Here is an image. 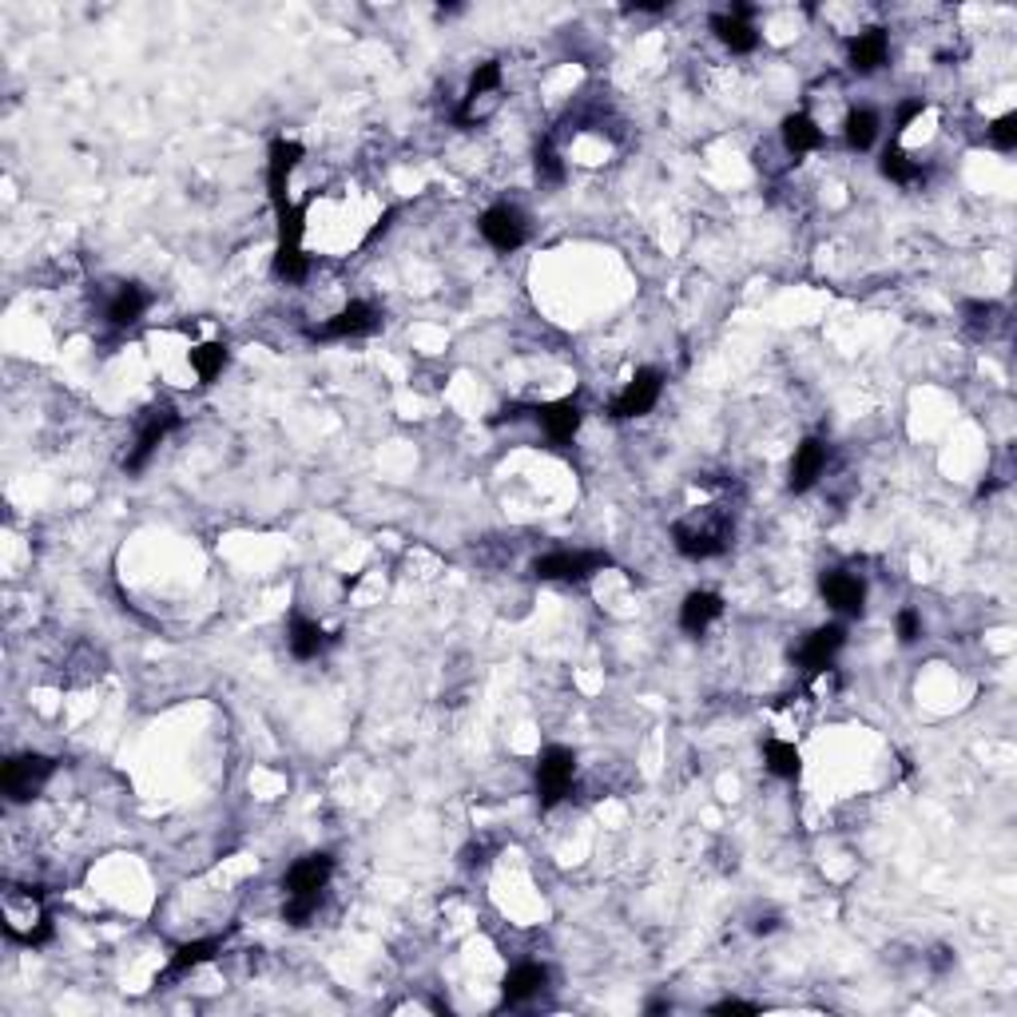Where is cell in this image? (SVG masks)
<instances>
[{
	"mask_svg": "<svg viewBox=\"0 0 1017 1017\" xmlns=\"http://www.w3.org/2000/svg\"><path fill=\"white\" fill-rule=\"evenodd\" d=\"M298 159H303V144H295V139L278 136L275 144H271V151H267V188H271V203H275V215H283V211L295 208V203L287 199V183H290V171L298 168Z\"/></svg>",
	"mask_w": 1017,
	"mask_h": 1017,
	"instance_id": "9c48e42d",
	"label": "cell"
},
{
	"mask_svg": "<svg viewBox=\"0 0 1017 1017\" xmlns=\"http://www.w3.org/2000/svg\"><path fill=\"white\" fill-rule=\"evenodd\" d=\"M720 616H723V596L720 593H688L680 604V628L688 636L708 633V624L720 621Z\"/></svg>",
	"mask_w": 1017,
	"mask_h": 1017,
	"instance_id": "d6986e66",
	"label": "cell"
},
{
	"mask_svg": "<svg viewBox=\"0 0 1017 1017\" xmlns=\"http://www.w3.org/2000/svg\"><path fill=\"white\" fill-rule=\"evenodd\" d=\"M52 775H56V760H49V755H40V751L12 755V760L0 767V791H4L12 803H24V799H32V795H40Z\"/></svg>",
	"mask_w": 1017,
	"mask_h": 1017,
	"instance_id": "277c9868",
	"label": "cell"
},
{
	"mask_svg": "<svg viewBox=\"0 0 1017 1017\" xmlns=\"http://www.w3.org/2000/svg\"><path fill=\"white\" fill-rule=\"evenodd\" d=\"M330 640H335V636L322 633V624H318V621H307V616H290L287 644H290V653H295V660H315V656L327 653Z\"/></svg>",
	"mask_w": 1017,
	"mask_h": 1017,
	"instance_id": "ffe728a7",
	"label": "cell"
},
{
	"mask_svg": "<svg viewBox=\"0 0 1017 1017\" xmlns=\"http://www.w3.org/2000/svg\"><path fill=\"white\" fill-rule=\"evenodd\" d=\"M922 112H926V99H922V96H914V99H907V104H899V116H894V128H899V131H902V128H910V124H914V119H919Z\"/></svg>",
	"mask_w": 1017,
	"mask_h": 1017,
	"instance_id": "1f68e13d",
	"label": "cell"
},
{
	"mask_svg": "<svg viewBox=\"0 0 1017 1017\" xmlns=\"http://www.w3.org/2000/svg\"><path fill=\"white\" fill-rule=\"evenodd\" d=\"M227 362H231V350L223 342H203L191 350V370H195V378L203 385L215 382V378L227 370Z\"/></svg>",
	"mask_w": 1017,
	"mask_h": 1017,
	"instance_id": "484cf974",
	"label": "cell"
},
{
	"mask_svg": "<svg viewBox=\"0 0 1017 1017\" xmlns=\"http://www.w3.org/2000/svg\"><path fill=\"white\" fill-rule=\"evenodd\" d=\"M529 414H533V422L541 425L544 434H549V442H553V445L573 442L576 430H581V422H584V410H581V402H576V398H561V402L529 405Z\"/></svg>",
	"mask_w": 1017,
	"mask_h": 1017,
	"instance_id": "30bf717a",
	"label": "cell"
},
{
	"mask_svg": "<svg viewBox=\"0 0 1017 1017\" xmlns=\"http://www.w3.org/2000/svg\"><path fill=\"white\" fill-rule=\"evenodd\" d=\"M179 425V414L171 410V405H156V410H148V417H144V425H139V437L136 445H131V454L124 457V469L128 474H139L144 465L151 462V454H156L159 445L168 442V434Z\"/></svg>",
	"mask_w": 1017,
	"mask_h": 1017,
	"instance_id": "52a82bcc",
	"label": "cell"
},
{
	"mask_svg": "<svg viewBox=\"0 0 1017 1017\" xmlns=\"http://www.w3.org/2000/svg\"><path fill=\"white\" fill-rule=\"evenodd\" d=\"M986 136L998 151H1014L1017 148V112H1006V116L994 119Z\"/></svg>",
	"mask_w": 1017,
	"mask_h": 1017,
	"instance_id": "83f0119b",
	"label": "cell"
},
{
	"mask_svg": "<svg viewBox=\"0 0 1017 1017\" xmlns=\"http://www.w3.org/2000/svg\"><path fill=\"white\" fill-rule=\"evenodd\" d=\"M144 310H148V295H144L136 283H128V287H119L116 295H112L108 322L116 330H128V327H136L139 318H144Z\"/></svg>",
	"mask_w": 1017,
	"mask_h": 1017,
	"instance_id": "603a6c76",
	"label": "cell"
},
{
	"mask_svg": "<svg viewBox=\"0 0 1017 1017\" xmlns=\"http://www.w3.org/2000/svg\"><path fill=\"white\" fill-rule=\"evenodd\" d=\"M310 271V258L303 247H275V278L283 283H303Z\"/></svg>",
	"mask_w": 1017,
	"mask_h": 1017,
	"instance_id": "4316f807",
	"label": "cell"
},
{
	"mask_svg": "<svg viewBox=\"0 0 1017 1017\" xmlns=\"http://www.w3.org/2000/svg\"><path fill=\"white\" fill-rule=\"evenodd\" d=\"M382 327V315H378L370 303H362V298H354V303H346L342 310H338L335 318H327L322 327H307V335L315 338V342H342V338H366L374 335V330Z\"/></svg>",
	"mask_w": 1017,
	"mask_h": 1017,
	"instance_id": "5b68a950",
	"label": "cell"
},
{
	"mask_svg": "<svg viewBox=\"0 0 1017 1017\" xmlns=\"http://www.w3.org/2000/svg\"><path fill=\"white\" fill-rule=\"evenodd\" d=\"M711 1014H760V1006H755V1002L728 998V1002H720V1006H711Z\"/></svg>",
	"mask_w": 1017,
	"mask_h": 1017,
	"instance_id": "d6a6232c",
	"label": "cell"
},
{
	"mask_svg": "<svg viewBox=\"0 0 1017 1017\" xmlns=\"http://www.w3.org/2000/svg\"><path fill=\"white\" fill-rule=\"evenodd\" d=\"M330 875H335V859H330L327 850H315V855H303V859L283 875V890H287V894H322Z\"/></svg>",
	"mask_w": 1017,
	"mask_h": 1017,
	"instance_id": "5bb4252c",
	"label": "cell"
},
{
	"mask_svg": "<svg viewBox=\"0 0 1017 1017\" xmlns=\"http://www.w3.org/2000/svg\"><path fill=\"white\" fill-rule=\"evenodd\" d=\"M763 760H767V771L771 775H780V780H799L803 771V755L795 743L787 740H767L763 743Z\"/></svg>",
	"mask_w": 1017,
	"mask_h": 1017,
	"instance_id": "d4e9b609",
	"label": "cell"
},
{
	"mask_svg": "<svg viewBox=\"0 0 1017 1017\" xmlns=\"http://www.w3.org/2000/svg\"><path fill=\"white\" fill-rule=\"evenodd\" d=\"M223 942H227V934H215V939H199V942H183V946L171 954V962H168V970L159 974L163 982H171V978H183V974H191V970H199L203 962H211L223 950Z\"/></svg>",
	"mask_w": 1017,
	"mask_h": 1017,
	"instance_id": "ac0fdd59",
	"label": "cell"
},
{
	"mask_svg": "<svg viewBox=\"0 0 1017 1017\" xmlns=\"http://www.w3.org/2000/svg\"><path fill=\"white\" fill-rule=\"evenodd\" d=\"M827 442H819V437H807L803 445H795V457H791V477L787 485L795 489V494H807L811 485L819 481L823 469H827Z\"/></svg>",
	"mask_w": 1017,
	"mask_h": 1017,
	"instance_id": "2e32d148",
	"label": "cell"
},
{
	"mask_svg": "<svg viewBox=\"0 0 1017 1017\" xmlns=\"http://www.w3.org/2000/svg\"><path fill=\"white\" fill-rule=\"evenodd\" d=\"M887 56H890L887 29H862L859 36L847 40V64H850V72H859V76L879 72L882 64H887Z\"/></svg>",
	"mask_w": 1017,
	"mask_h": 1017,
	"instance_id": "9a60e30c",
	"label": "cell"
},
{
	"mask_svg": "<svg viewBox=\"0 0 1017 1017\" xmlns=\"http://www.w3.org/2000/svg\"><path fill=\"white\" fill-rule=\"evenodd\" d=\"M894 633H899V644H914L922 636V616L919 608H902L899 621H894Z\"/></svg>",
	"mask_w": 1017,
	"mask_h": 1017,
	"instance_id": "f546056e",
	"label": "cell"
},
{
	"mask_svg": "<svg viewBox=\"0 0 1017 1017\" xmlns=\"http://www.w3.org/2000/svg\"><path fill=\"white\" fill-rule=\"evenodd\" d=\"M660 394H664V374L653 370V366H644V370L633 374V382L621 390V398L608 405V414H613L616 422H633V417L648 414V410L660 402Z\"/></svg>",
	"mask_w": 1017,
	"mask_h": 1017,
	"instance_id": "8992f818",
	"label": "cell"
},
{
	"mask_svg": "<svg viewBox=\"0 0 1017 1017\" xmlns=\"http://www.w3.org/2000/svg\"><path fill=\"white\" fill-rule=\"evenodd\" d=\"M573 780H576V755L561 743L541 751L537 760V799L541 811H553L557 803H564L573 795Z\"/></svg>",
	"mask_w": 1017,
	"mask_h": 1017,
	"instance_id": "3957f363",
	"label": "cell"
},
{
	"mask_svg": "<svg viewBox=\"0 0 1017 1017\" xmlns=\"http://www.w3.org/2000/svg\"><path fill=\"white\" fill-rule=\"evenodd\" d=\"M843 644H847V628H843V624H823V628H815L799 648L803 672H811V676L830 672V668H835V656L843 653Z\"/></svg>",
	"mask_w": 1017,
	"mask_h": 1017,
	"instance_id": "8fae6325",
	"label": "cell"
},
{
	"mask_svg": "<svg viewBox=\"0 0 1017 1017\" xmlns=\"http://www.w3.org/2000/svg\"><path fill=\"white\" fill-rule=\"evenodd\" d=\"M966 315H970V327H994V315H998V307L994 303H966Z\"/></svg>",
	"mask_w": 1017,
	"mask_h": 1017,
	"instance_id": "4dcf8cb0",
	"label": "cell"
},
{
	"mask_svg": "<svg viewBox=\"0 0 1017 1017\" xmlns=\"http://www.w3.org/2000/svg\"><path fill=\"white\" fill-rule=\"evenodd\" d=\"M672 541L680 549V557L688 561H708V557L728 553L731 544V521L723 509H700V513L684 517V521L672 525Z\"/></svg>",
	"mask_w": 1017,
	"mask_h": 1017,
	"instance_id": "6da1fadb",
	"label": "cell"
},
{
	"mask_svg": "<svg viewBox=\"0 0 1017 1017\" xmlns=\"http://www.w3.org/2000/svg\"><path fill=\"white\" fill-rule=\"evenodd\" d=\"M711 32H716V40L731 52H755L760 49V29L751 24L748 4H735L731 12H716V17H711Z\"/></svg>",
	"mask_w": 1017,
	"mask_h": 1017,
	"instance_id": "4fadbf2b",
	"label": "cell"
},
{
	"mask_svg": "<svg viewBox=\"0 0 1017 1017\" xmlns=\"http://www.w3.org/2000/svg\"><path fill=\"white\" fill-rule=\"evenodd\" d=\"M882 119L875 108H850L847 119H843V139H847L850 151H870L875 139H879Z\"/></svg>",
	"mask_w": 1017,
	"mask_h": 1017,
	"instance_id": "7402d4cb",
	"label": "cell"
},
{
	"mask_svg": "<svg viewBox=\"0 0 1017 1017\" xmlns=\"http://www.w3.org/2000/svg\"><path fill=\"white\" fill-rule=\"evenodd\" d=\"M780 139H783V148H787L791 156H807V151L823 148V139L827 136H823V128L807 116V112H791V116L783 119Z\"/></svg>",
	"mask_w": 1017,
	"mask_h": 1017,
	"instance_id": "44dd1931",
	"label": "cell"
},
{
	"mask_svg": "<svg viewBox=\"0 0 1017 1017\" xmlns=\"http://www.w3.org/2000/svg\"><path fill=\"white\" fill-rule=\"evenodd\" d=\"M537 176L549 179V183H564V159L557 156V148L549 144V139L537 148Z\"/></svg>",
	"mask_w": 1017,
	"mask_h": 1017,
	"instance_id": "f1b7e54d",
	"label": "cell"
},
{
	"mask_svg": "<svg viewBox=\"0 0 1017 1017\" xmlns=\"http://www.w3.org/2000/svg\"><path fill=\"white\" fill-rule=\"evenodd\" d=\"M819 593H823V601L843 616H862V608H867V581L855 573L830 569V573H823Z\"/></svg>",
	"mask_w": 1017,
	"mask_h": 1017,
	"instance_id": "7c38bea8",
	"label": "cell"
},
{
	"mask_svg": "<svg viewBox=\"0 0 1017 1017\" xmlns=\"http://www.w3.org/2000/svg\"><path fill=\"white\" fill-rule=\"evenodd\" d=\"M544 986H549V966H541V962H525V966H517L513 974L505 978L501 998H505V1006H525V1002L541 998Z\"/></svg>",
	"mask_w": 1017,
	"mask_h": 1017,
	"instance_id": "e0dca14e",
	"label": "cell"
},
{
	"mask_svg": "<svg viewBox=\"0 0 1017 1017\" xmlns=\"http://www.w3.org/2000/svg\"><path fill=\"white\" fill-rule=\"evenodd\" d=\"M477 227H481L485 243H489L494 251H501V255L517 251L525 239H529V223H525V215L513 208V203H497V208H489Z\"/></svg>",
	"mask_w": 1017,
	"mask_h": 1017,
	"instance_id": "ba28073f",
	"label": "cell"
},
{
	"mask_svg": "<svg viewBox=\"0 0 1017 1017\" xmlns=\"http://www.w3.org/2000/svg\"><path fill=\"white\" fill-rule=\"evenodd\" d=\"M882 176L890 179V183H902V188H914V183H922L926 179V168H922L919 159H910L902 148H887L882 151Z\"/></svg>",
	"mask_w": 1017,
	"mask_h": 1017,
	"instance_id": "cb8c5ba5",
	"label": "cell"
},
{
	"mask_svg": "<svg viewBox=\"0 0 1017 1017\" xmlns=\"http://www.w3.org/2000/svg\"><path fill=\"white\" fill-rule=\"evenodd\" d=\"M613 569V557L601 553V549H557V553H544L533 561V576L537 581H561V584H581L589 576Z\"/></svg>",
	"mask_w": 1017,
	"mask_h": 1017,
	"instance_id": "7a4b0ae2",
	"label": "cell"
}]
</instances>
